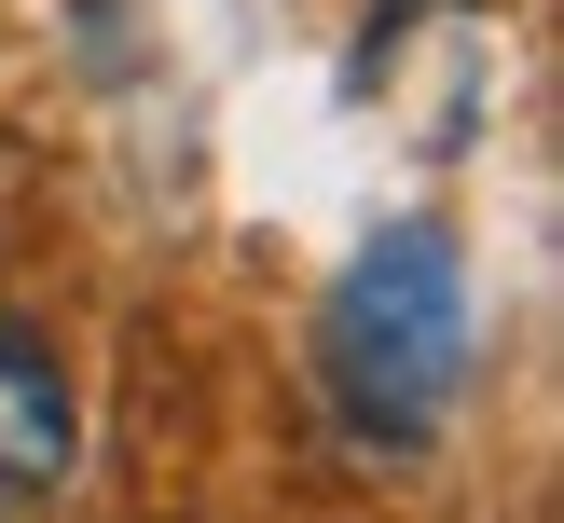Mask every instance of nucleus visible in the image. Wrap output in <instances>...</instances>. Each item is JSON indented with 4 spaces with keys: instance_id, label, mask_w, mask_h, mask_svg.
I'll use <instances>...</instances> for the list:
<instances>
[{
    "instance_id": "nucleus-1",
    "label": "nucleus",
    "mask_w": 564,
    "mask_h": 523,
    "mask_svg": "<svg viewBox=\"0 0 564 523\" xmlns=\"http://www.w3.org/2000/svg\"><path fill=\"white\" fill-rule=\"evenodd\" d=\"M482 358V290H468L455 220H386L317 303V400L358 455H427Z\"/></svg>"
},
{
    "instance_id": "nucleus-2",
    "label": "nucleus",
    "mask_w": 564,
    "mask_h": 523,
    "mask_svg": "<svg viewBox=\"0 0 564 523\" xmlns=\"http://www.w3.org/2000/svg\"><path fill=\"white\" fill-rule=\"evenodd\" d=\"M83 468V372L42 317L0 303V523L14 510H55Z\"/></svg>"
}]
</instances>
